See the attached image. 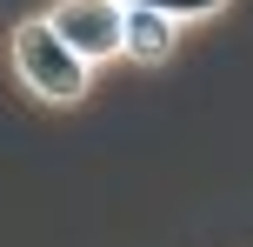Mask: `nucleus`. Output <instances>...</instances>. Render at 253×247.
<instances>
[{
    "label": "nucleus",
    "mask_w": 253,
    "mask_h": 247,
    "mask_svg": "<svg viewBox=\"0 0 253 247\" xmlns=\"http://www.w3.org/2000/svg\"><path fill=\"white\" fill-rule=\"evenodd\" d=\"M47 27L67 40V53H74L87 74H100L107 60H120V40H126V7L120 0H53Z\"/></svg>",
    "instance_id": "f03ea898"
},
{
    "label": "nucleus",
    "mask_w": 253,
    "mask_h": 247,
    "mask_svg": "<svg viewBox=\"0 0 253 247\" xmlns=\"http://www.w3.org/2000/svg\"><path fill=\"white\" fill-rule=\"evenodd\" d=\"M120 7H153V13H167V20L193 27V20H220L233 0H120Z\"/></svg>",
    "instance_id": "20e7f679"
},
{
    "label": "nucleus",
    "mask_w": 253,
    "mask_h": 247,
    "mask_svg": "<svg viewBox=\"0 0 253 247\" xmlns=\"http://www.w3.org/2000/svg\"><path fill=\"white\" fill-rule=\"evenodd\" d=\"M180 34H187V27H180V20H167V13H153V7H126V40H120V60H133L140 74H160V67H173Z\"/></svg>",
    "instance_id": "7ed1b4c3"
},
{
    "label": "nucleus",
    "mask_w": 253,
    "mask_h": 247,
    "mask_svg": "<svg viewBox=\"0 0 253 247\" xmlns=\"http://www.w3.org/2000/svg\"><path fill=\"white\" fill-rule=\"evenodd\" d=\"M7 67H13V80H20V94L40 100V107H80V100L93 94V74L67 53V40L47 27V13L13 20V34H7Z\"/></svg>",
    "instance_id": "f257e3e1"
}]
</instances>
